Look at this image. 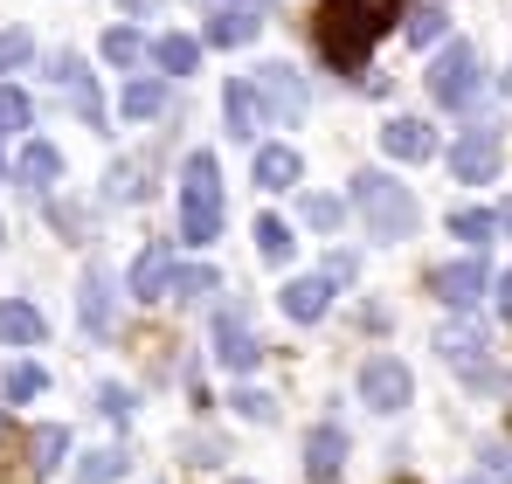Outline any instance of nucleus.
<instances>
[{"label":"nucleus","instance_id":"ea45409f","mask_svg":"<svg viewBox=\"0 0 512 484\" xmlns=\"http://www.w3.org/2000/svg\"><path fill=\"white\" fill-rule=\"evenodd\" d=\"M499 319L512 325V270H506V277H499Z\"/></svg>","mask_w":512,"mask_h":484},{"label":"nucleus","instance_id":"393cba45","mask_svg":"<svg viewBox=\"0 0 512 484\" xmlns=\"http://www.w3.org/2000/svg\"><path fill=\"white\" fill-rule=\"evenodd\" d=\"M160 104H167V77H139V83H125V97H118L125 118H153Z\"/></svg>","mask_w":512,"mask_h":484},{"label":"nucleus","instance_id":"72a5a7b5","mask_svg":"<svg viewBox=\"0 0 512 484\" xmlns=\"http://www.w3.org/2000/svg\"><path fill=\"white\" fill-rule=\"evenodd\" d=\"M340 201H333V194H305V222H312V229H340Z\"/></svg>","mask_w":512,"mask_h":484},{"label":"nucleus","instance_id":"9b49d317","mask_svg":"<svg viewBox=\"0 0 512 484\" xmlns=\"http://www.w3.org/2000/svg\"><path fill=\"white\" fill-rule=\"evenodd\" d=\"M340 471H346V436H340V422H319V429L305 436V478L340 484Z\"/></svg>","mask_w":512,"mask_h":484},{"label":"nucleus","instance_id":"b1692460","mask_svg":"<svg viewBox=\"0 0 512 484\" xmlns=\"http://www.w3.org/2000/svg\"><path fill=\"white\" fill-rule=\"evenodd\" d=\"M208 291H215V270H208V263H180V270H173V284H167L173 305H201Z\"/></svg>","mask_w":512,"mask_h":484},{"label":"nucleus","instance_id":"7ed1b4c3","mask_svg":"<svg viewBox=\"0 0 512 484\" xmlns=\"http://www.w3.org/2000/svg\"><path fill=\"white\" fill-rule=\"evenodd\" d=\"M222 236V166L215 153H187L180 166V242H215Z\"/></svg>","mask_w":512,"mask_h":484},{"label":"nucleus","instance_id":"cd10ccee","mask_svg":"<svg viewBox=\"0 0 512 484\" xmlns=\"http://www.w3.org/2000/svg\"><path fill=\"white\" fill-rule=\"evenodd\" d=\"M42 388H49V374H42L35 360H14V367H7V381H0V395H7V402H35Z\"/></svg>","mask_w":512,"mask_h":484},{"label":"nucleus","instance_id":"c9c22d12","mask_svg":"<svg viewBox=\"0 0 512 484\" xmlns=\"http://www.w3.org/2000/svg\"><path fill=\"white\" fill-rule=\"evenodd\" d=\"M443 35V7H416L409 14V42H436Z\"/></svg>","mask_w":512,"mask_h":484},{"label":"nucleus","instance_id":"7c9ffc66","mask_svg":"<svg viewBox=\"0 0 512 484\" xmlns=\"http://www.w3.org/2000/svg\"><path fill=\"white\" fill-rule=\"evenodd\" d=\"M104 194H111V201H139V194H146V160H118L111 180H104Z\"/></svg>","mask_w":512,"mask_h":484},{"label":"nucleus","instance_id":"473e14b6","mask_svg":"<svg viewBox=\"0 0 512 484\" xmlns=\"http://www.w3.org/2000/svg\"><path fill=\"white\" fill-rule=\"evenodd\" d=\"M28 56H35V35H28V28H0V77L21 70Z\"/></svg>","mask_w":512,"mask_h":484},{"label":"nucleus","instance_id":"e433bc0d","mask_svg":"<svg viewBox=\"0 0 512 484\" xmlns=\"http://www.w3.org/2000/svg\"><path fill=\"white\" fill-rule=\"evenodd\" d=\"M229 408H243L250 422H270V415H277V402H270V395H256V388H243V395H236Z\"/></svg>","mask_w":512,"mask_h":484},{"label":"nucleus","instance_id":"412c9836","mask_svg":"<svg viewBox=\"0 0 512 484\" xmlns=\"http://www.w3.org/2000/svg\"><path fill=\"white\" fill-rule=\"evenodd\" d=\"M63 457H70V429H63V422H42V429H28V478H49Z\"/></svg>","mask_w":512,"mask_h":484},{"label":"nucleus","instance_id":"2eb2a0df","mask_svg":"<svg viewBox=\"0 0 512 484\" xmlns=\"http://www.w3.org/2000/svg\"><path fill=\"white\" fill-rule=\"evenodd\" d=\"M256 35H263V14H256V7L222 0V7L208 14V42H215V49H243V42H256Z\"/></svg>","mask_w":512,"mask_h":484},{"label":"nucleus","instance_id":"f704fd0d","mask_svg":"<svg viewBox=\"0 0 512 484\" xmlns=\"http://www.w3.org/2000/svg\"><path fill=\"white\" fill-rule=\"evenodd\" d=\"M97 415L104 422H132V388H97Z\"/></svg>","mask_w":512,"mask_h":484},{"label":"nucleus","instance_id":"c03bdc74","mask_svg":"<svg viewBox=\"0 0 512 484\" xmlns=\"http://www.w3.org/2000/svg\"><path fill=\"white\" fill-rule=\"evenodd\" d=\"M0 429H7V415H0Z\"/></svg>","mask_w":512,"mask_h":484},{"label":"nucleus","instance_id":"f8f14e48","mask_svg":"<svg viewBox=\"0 0 512 484\" xmlns=\"http://www.w3.org/2000/svg\"><path fill=\"white\" fill-rule=\"evenodd\" d=\"M485 284H492L485 256H464V263H450V270L436 277V291H443V305H450V312H471V305L485 298Z\"/></svg>","mask_w":512,"mask_h":484},{"label":"nucleus","instance_id":"ddd939ff","mask_svg":"<svg viewBox=\"0 0 512 484\" xmlns=\"http://www.w3.org/2000/svg\"><path fill=\"white\" fill-rule=\"evenodd\" d=\"M381 153L402 160V166H416V160L436 153V132H429L423 118H388V125H381Z\"/></svg>","mask_w":512,"mask_h":484},{"label":"nucleus","instance_id":"20e7f679","mask_svg":"<svg viewBox=\"0 0 512 484\" xmlns=\"http://www.w3.org/2000/svg\"><path fill=\"white\" fill-rule=\"evenodd\" d=\"M360 402L374 408V415H402V408L416 402V374H409L395 353H374V360L360 367Z\"/></svg>","mask_w":512,"mask_h":484},{"label":"nucleus","instance_id":"423d86ee","mask_svg":"<svg viewBox=\"0 0 512 484\" xmlns=\"http://www.w3.org/2000/svg\"><path fill=\"white\" fill-rule=\"evenodd\" d=\"M499 166H506V132H499V125H471V132L450 146V173H457L464 187L499 180Z\"/></svg>","mask_w":512,"mask_h":484},{"label":"nucleus","instance_id":"0eeeda50","mask_svg":"<svg viewBox=\"0 0 512 484\" xmlns=\"http://www.w3.org/2000/svg\"><path fill=\"white\" fill-rule=\"evenodd\" d=\"M49 77H56V90L70 97V111L84 118L90 132H104V97H97V77L84 70V56H56V63H49Z\"/></svg>","mask_w":512,"mask_h":484},{"label":"nucleus","instance_id":"f03ea898","mask_svg":"<svg viewBox=\"0 0 512 484\" xmlns=\"http://www.w3.org/2000/svg\"><path fill=\"white\" fill-rule=\"evenodd\" d=\"M353 208L367 215V236L374 242H409L416 222H423L416 194H409L395 173H353Z\"/></svg>","mask_w":512,"mask_h":484},{"label":"nucleus","instance_id":"5701e85b","mask_svg":"<svg viewBox=\"0 0 512 484\" xmlns=\"http://www.w3.org/2000/svg\"><path fill=\"white\" fill-rule=\"evenodd\" d=\"M153 63H160L167 77H194V63H201V42H194V35H160V42H153Z\"/></svg>","mask_w":512,"mask_h":484},{"label":"nucleus","instance_id":"79ce46f5","mask_svg":"<svg viewBox=\"0 0 512 484\" xmlns=\"http://www.w3.org/2000/svg\"><path fill=\"white\" fill-rule=\"evenodd\" d=\"M506 97H512V70H506Z\"/></svg>","mask_w":512,"mask_h":484},{"label":"nucleus","instance_id":"c756f323","mask_svg":"<svg viewBox=\"0 0 512 484\" xmlns=\"http://www.w3.org/2000/svg\"><path fill=\"white\" fill-rule=\"evenodd\" d=\"M125 478V450H90L77 464V484H118Z\"/></svg>","mask_w":512,"mask_h":484},{"label":"nucleus","instance_id":"f3484780","mask_svg":"<svg viewBox=\"0 0 512 484\" xmlns=\"http://www.w3.org/2000/svg\"><path fill=\"white\" fill-rule=\"evenodd\" d=\"M173 242H146L139 249V263H132V298H167V284H173Z\"/></svg>","mask_w":512,"mask_h":484},{"label":"nucleus","instance_id":"6e6552de","mask_svg":"<svg viewBox=\"0 0 512 484\" xmlns=\"http://www.w3.org/2000/svg\"><path fill=\"white\" fill-rule=\"evenodd\" d=\"M215 360H222L229 374H250L256 360H263V346H256L250 312H243V305H229V312L215 319Z\"/></svg>","mask_w":512,"mask_h":484},{"label":"nucleus","instance_id":"2f4dec72","mask_svg":"<svg viewBox=\"0 0 512 484\" xmlns=\"http://www.w3.org/2000/svg\"><path fill=\"white\" fill-rule=\"evenodd\" d=\"M146 56V42H139V28H104V63H118V70H132Z\"/></svg>","mask_w":512,"mask_h":484},{"label":"nucleus","instance_id":"4468645a","mask_svg":"<svg viewBox=\"0 0 512 484\" xmlns=\"http://www.w3.org/2000/svg\"><path fill=\"white\" fill-rule=\"evenodd\" d=\"M222 125H229V139H256V125H263V97H256L250 77H229V90H222Z\"/></svg>","mask_w":512,"mask_h":484},{"label":"nucleus","instance_id":"bb28decb","mask_svg":"<svg viewBox=\"0 0 512 484\" xmlns=\"http://www.w3.org/2000/svg\"><path fill=\"white\" fill-rule=\"evenodd\" d=\"M291 249H298V242H291V229H284L277 215H256V256H263V263H291Z\"/></svg>","mask_w":512,"mask_h":484},{"label":"nucleus","instance_id":"a211bd4d","mask_svg":"<svg viewBox=\"0 0 512 484\" xmlns=\"http://www.w3.org/2000/svg\"><path fill=\"white\" fill-rule=\"evenodd\" d=\"M56 173H63V153H56L49 139H28V146H21V160H14V180H21L28 194H49V187H56Z\"/></svg>","mask_w":512,"mask_h":484},{"label":"nucleus","instance_id":"58836bf2","mask_svg":"<svg viewBox=\"0 0 512 484\" xmlns=\"http://www.w3.org/2000/svg\"><path fill=\"white\" fill-rule=\"evenodd\" d=\"M326 277H333V284H346V277H353V256H340V249H333V256H326Z\"/></svg>","mask_w":512,"mask_h":484},{"label":"nucleus","instance_id":"c85d7f7f","mask_svg":"<svg viewBox=\"0 0 512 484\" xmlns=\"http://www.w3.org/2000/svg\"><path fill=\"white\" fill-rule=\"evenodd\" d=\"M28 118H35V104H28V90H14V83H0V146H7L14 132H28Z\"/></svg>","mask_w":512,"mask_h":484},{"label":"nucleus","instance_id":"4be33fe9","mask_svg":"<svg viewBox=\"0 0 512 484\" xmlns=\"http://www.w3.org/2000/svg\"><path fill=\"white\" fill-rule=\"evenodd\" d=\"M326 298H333V277H291V284H284V312L298 325L326 319Z\"/></svg>","mask_w":512,"mask_h":484},{"label":"nucleus","instance_id":"4c0bfd02","mask_svg":"<svg viewBox=\"0 0 512 484\" xmlns=\"http://www.w3.org/2000/svg\"><path fill=\"white\" fill-rule=\"evenodd\" d=\"M485 471H492V484H512V450L492 443V450H485Z\"/></svg>","mask_w":512,"mask_h":484},{"label":"nucleus","instance_id":"1a4fd4ad","mask_svg":"<svg viewBox=\"0 0 512 484\" xmlns=\"http://www.w3.org/2000/svg\"><path fill=\"white\" fill-rule=\"evenodd\" d=\"M250 83H256V97H263V111H270V118H284V125H291V118H305V83H298L291 63H263Z\"/></svg>","mask_w":512,"mask_h":484},{"label":"nucleus","instance_id":"37998d69","mask_svg":"<svg viewBox=\"0 0 512 484\" xmlns=\"http://www.w3.org/2000/svg\"><path fill=\"white\" fill-rule=\"evenodd\" d=\"M464 484H485V478H464Z\"/></svg>","mask_w":512,"mask_h":484},{"label":"nucleus","instance_id":"dca6fc26","mask_svg":"<svg viewBox=\"0 0 512 484\" xmlns=\"http://www.w3.org/2000/svg\"><path fill=\"white\" fill-rule=\"evenodd\" d=\"M77 319H84L90 339H111V270L90 263L84 270V298H77Z\"/></svg>","mask_w":512,"mask_h":484},{"label":"nucleus","instance_id":"aec40b11","mask_svg":"<svg viewBox=\"0 0 512 484\" xmlns=\"http://www.w3.org/2000/svg\"><path fill=\"white\" fill-rule=\"evenodd\" d=\"M42 339H49V319L28 298H7L0 305V346H42Z\"/></svg>","mask_w":512,"mask_h":484},{"label":"nucleus","instance_id":"39448f33","mask_svg":"<svg viewBox=\"0 0 512 484\" xmlns=\"http://www.w3.org/2000/svg\"><path fill=\"white\" fill-rule=\"evenodd\" d=\"M429 97H436L443 111H464V104L478 97V49H471V42H450V49L429 63Z\"/></svg>","mask_w":512,"mask_h":484},{"label":"nucleus","instance_id":"f257e3e1","mask_svg":"<svg viewBox=\"0 0 512 484\" xmlns=\"http://www.w3.org/2000/svg\"><path fill=\"white\" fill-rule=\"evenodd\" d=\"M395 14H402V0H326V14H319V49H326V63H333L340 77H360V70H367V49L395 28Z\"/></svg>","mask_w":512,"mask_h":484},{"label":"nucleus","instance_id":"a19ab883","mask_svg":"<svg viewBox=\"0 0 512 484\" xmlns=\"http://www.w3.org/2000/svg\"><path fill=\"white\" fill-rule=\"evenodd\" d=\"M499 229H506V236H512V194H506V208H499Z\"/></svg>","mask_w":512,"mask_h":484},{"label":"nucleus","instance_id":"6ab92c4d","mask_svg":"<svg viewBox=\"0 0 512 484\" xmlns=\"http://www.w3.org/2000/svg\"><path fill=\"white\" fill-rule=\"evenodd\" d=\"M305 180V160L291 153V146H256V187L263 194H284V187H298Z\"/></svg>","mask_w":512,"mask_h":484},{"label":"nucleus","instance_id":"a878e982","mask_svg":"<svg viewBox=\"0 0 512 484\" xmlns=\"http://www.w3.org/2000/svg\"><path fill=\"white\" fill-rule=\"evenodd\" d=\"M450 236L471 242V249H485V242L499 236V215H485V208H457V215H450Z\"/></svg>","mask_w":512,"mask_h":484},{"label":"nucleus","instance_id":"9d476101","mask_svg":"<svg viewBox=\"0 0 512 484\" xmlns=\"http://www.w3.org/2000/svg\"><path fill=\"white\" fill-rule=\"evenodd\" d=\"M436 353H443V360H450V367H457L464 381H478V388L492 381V367H485V332H478V325H464V319H457V325H443Z\"/></svg>","mask_w":512,"mask_h":484}]
</instances>
